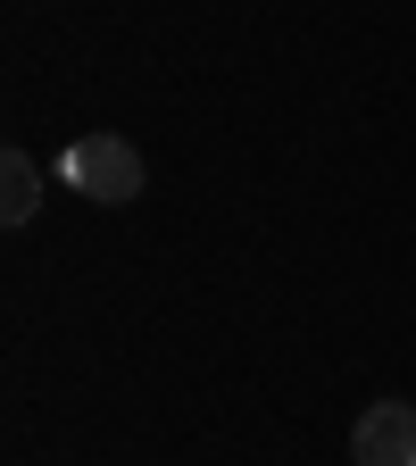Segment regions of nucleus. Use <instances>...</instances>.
Returning a JSON list of instances; mask_svg holds the SVG:
<instances>
[{"mask_svg": "<svg viewBox=\"0 0 416 466\" xmlns=\"http://www.w3.org/2000/svg\"><path fill=\"white\" fill-rule=\"evenodd\" d=\"M350 466H416V400H375L350 433Z\"/></svg>", "mask_w": 416, "mask_h": 466, "instance_id": "nucleus-2", "label": "nucleus"}, {"mask_svg": "<svg viewBox=\"0 0 416 466\" xmlns=\"http://www.w3.org/2000/svg\"><path fill=\"white\" fill-rule=\"evenodd\" d=\"M34 208H42V167H34L25 150H9V158H0V217L25 225Z\"/></svg>", "mask_w": 416, "mask_h": 466, "instance_id": "nucleus-3", "label": "nucleus"}, {"mask_svg": "<svg viewBox=\"0 0 416 466\" xmlns=\"http://www.w3.org/2000/svg\"><path fill=\"white\" fill-rule=\"evenodd\" d=\"M58 175H67L84 200H100V208L142 200V150H134L126 134H84L67 158H58Z\"/></svg>", "mask_w": 416, "mask_h": 466, "instance_id": "nucleus-1", "label": "nucleus"}]
</instances>
